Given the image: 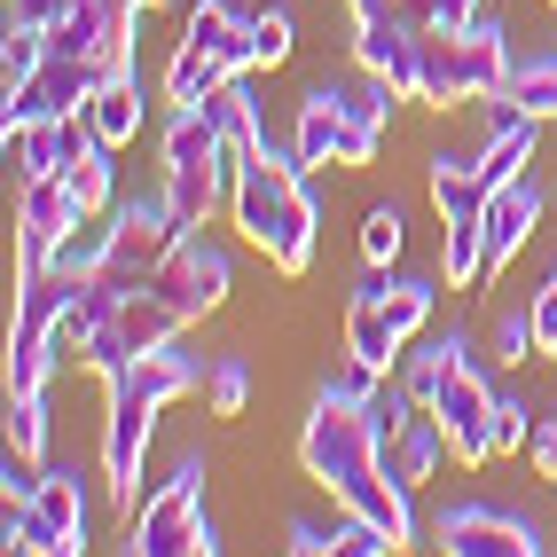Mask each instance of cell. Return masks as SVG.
<instances>
[{"instance_id": "39", "label": "cell", "mask_w": 557, "mask_h": 557, "mask_svg": "<svg viewBox=\"0 0 557 557\" xmlns=\"http://www.w3.org/2000/svg\"><path fill=\"white\" fill-rule=\"evenodd\" d=\"M71 0H9V24H32V32H55Z\"/></svg>"}, {"instance_id": "27", "label": "cell", "mask_w": 557, "mask_h": 557, "mask_svg": "<svg viewBox=\"0 0 557 557\" xmlns=\"http://www.w3.org/2000/svg\"><path fill=\"white\" fill-rule=\"evenodd\" d=\"M102 259H110V212H87L79 228H71V236L48 251V268L71 275V283H87V275H102Z\"/></svg>"}, {"instance_id": "19", "label": "cell", "mask_w": 557, "mask_h": 557, "mask_svg": "<svg viewBox=\"0 0 557 557\" xmlns=\"http://www.w3.org/2000/svg\"><path fill=\"white\" fill-rule=\"evenodd\" d=\"M79 141H95V119H87V110H71V119L16 126V134H9V158H16L24 181H40V173H63L71 158H79Z\"/></svg>"}, {"instance_id": "4", "label": "cell", "mask_w": 557, "mask_h": 557, "mask_svg": "<svg viewBox=\"0 0 557 557\" xmlns=\"http://www.w3.org/2000/svg\"><path fill=\"white\" fill-rule=\"evenodd\" d=\"M236 158L244 150L220 134V119L205 102H173V126H165V197H173V212L189 220V228H205L212 205L228 197Z\"/></svg>"}, {"instance_id": "34", "label": "cell", "mask_w": 557, "mask_h": 557, "mask_svg": "<svg viewBox=\"0 0 557 557\" xmlns=\"http://www.w3.org/2000/svg\"><path fill=\"white\" fill-rule=\"evenodd\" d=\"M40 63H48V32H32V24H9V40H0V79H9V87H24Z\"/></svg>"}, {"instance_id": "40", "label": "cell", "mask_w": 557, "mask_h": 557, "mask_svg": "<svg viewBox=\"0 0 557 557\" xmlns=\"http://www.w3.org/2000/svg\"><path fill=\"white\" fill-rule=\"evenodd\" d=\"M283 549H290V557H322V549H338V527H314V518H299Z\"/></svg>"}, {"instance_id": "9", "label": "cell", "mask_w": 557, "mask_h": 557, "mask_svg": "<svg viewBox=\"0 0 557 557\" xmlns=\"http://www.w3.org/2000/svg\"><path fill=\"white\" fill-rule=\"evenodd\" d=\"M181 236H189V220L173 212L165 189H158V197H126L119 212H110V259H102V283H119V290L150 283Z\"/></svg>"}, {"instance_id": "24", "label": "cell", "mask_w": 557, "mask_h": 557, "mask_svg": "<svg viewBox=\"0 0 557 557\" xmlns=\"http://www.w3.org/2000/svg\"><path fill=\"white\" fill-rule=\"evenodd\" d=\"M87 119H95V134L110 141V150H126V141L141 134V79H134V71L102 79V95L87 102Z\"/></svg>"}, {"instance_id": "23", "label": "cell", "mask_w": 557, "mask_h": 557, "mask_svg": "<svg viewBox=\"0 0 557 557\" xmlns=\"http://www.w3.org/2000/svg\"><path fill=\"white\" fill-rule=\"evenodd\" d=\"M487 197H495V181L479 173V158H432V205L440 220H487Z\"/></svg>"}, {"instance_id": "28", "label": "cell", "mask_w": 557, "mask_h": 557, "mask_svg": "<svg viewBox=\"0 0 557 557\" xmlns=\"http://www.w3.org/2000/svg\"><path fill=\"white\" fill-rule=\"evenodd\" d=\"M377 299H385V314H393V330H400V338H417V330L432 322L440 283H424V275H393V283H377Z\"/></svg>"}, {"instance_id": "42", "label": "cell", "mask_w": 557, "mask_h": 557, "mask_svg": "<svg viewBox=\"0 0 557 557\" xmlns=\"http://www.w3.org/2000/svg\"><path fill=\"white\" fill-rule=\"evenodd\" d=\"M346 9H400V0H346Z\"/></svg>"}, {"instance_id": "1", "label": "cell", "mask_w": 557, "mask_h": 557, "mask_svg": "<svg viewBox=\"0 0 557 557\" xmlns=\"http://www.w3.org/2000/svg\"><path fill=\"white\" fill-rule=\"evenodd\" d=\"M377 369H361L346 354V369L314 393V417L299 432V463L307 479H322L330 503L354 518H377V527L408 549L417 542V518H408V487L385 471V417H377Z\"/></svg>"}, {"instance_id": "33", "label": "cell", "mask_w": 557, "mask_h": 557, "mask_svg": "<svg viewBox=\"0 0 557 557\" xmlns=\"http://www.w3.org/2000/svg\"><path fill=\"white\" fill-rule=\"evenodd\" d=\"M495 0H400V16L417 32H463L471 16H487Z\"/></svg>"}, {"instance_id": "11", "label": "cell", "mask_w": 557, "mask_h": 557, "mask_svg": "<svg viewBox=\"0 0 557 557\" xmlns=\"http://www.w3.org/2000/svg\"><path fill=\"white\" fill-rule=\"evenodd\" d=\"M150 290H158V299H165L181 322H205V314L236 290V268H228V251H220L205 228H189V236L165 251V268L150 275Z\"/></svg>"}, {"instance_id": "10", "label": "cell", "mask_w": 557, "mask_h": 557, "mask_svg": "<svg viewBox=\"0 0 557 557\" xmlns=\"http://www.w3.org/2000/svg\"><path fill=\"white\" fill-rule=\"evenodd\" d=\"M102 79H119V71H102V63H87V55H63V48H48V63L32 71L24 87H9V102H0V126H40V119H71V110H87L95 95H102Z\"/></svg>"}, {"instance_id": "37", "label": "cell", "mask_w": 557, "mask_h": 557, "mask_svg": "<svg viewBox=\"0 0 557 557\" xmlns=\"http://www.w3.org/2000/svg\"><path fill=\"white\" fill-rule=\"evenodd\" d=\"M495 354L518 369V361H527V354H542V338H534V314H503L495 322Z\"/></svg>"}, {"instance_id": "35", "label": "cell", "mask_w": 557, "mask_h": 557, "mask_svg": "<svg viewBox=\"0 0 557 557\" xmlns=\"http://www.w3.org/2000/svg\"><path fill=\"white\" fill-rule=\"evenodd\" d=\"M251 63L259 71H283L290 63V9H259L251 16Z\"/></svg>"}, {"instance_id": "22", "label": "cell", "mask_w": 557, "mask_h": 557, "mask_svg": "<svg viewBox=\"0 0 557 557\" xmlns=\"http://www.w3.org/2000/svg\"><path fill=\"white\" fill-rule=\"evenodd\" d=\"M534 141H542V119H534V110L495 102V134H487V150H479V173L503 189V181H518V173L534 165Z\"/></svg>"}, {"instance_id": "26", "label": "cell", "mask_w": 557, "mask_h": 557, "mask_svg": "<svg viewBox=\"0 0 557 557\" xmlns=\"http://www.w3.org/2000/svg\"><path fill=\"white\" fill-rule=\"evenodd\" d=\"M495 102H518V110H534V119H557V48L518 55V63H510V87H503Z\"/></svg>"}, {"instance_id": "18", "label": "cell", "mask_w": 557, "mask_h": 557, "mask_svg": "<svg viewBox=\"0 0 557 557\" xmlns=\"http://www.w3.org/2000/svg\"><path fill=\"white\" fill-rule=\"evenodd\" d=\"M440 456H448V424H440V417H432V408L417 400V408H408V417H400V424L385 432V471L400 479V487H408V495H417V487H424V479L440 471Z\"/></svg>"}, {"instance_id": "7", "label": "cell", "mask_w": 557, "mask_h": 557, "mask_svg": "<svg viewBox=\"0 0 557 557\" xmlns=\"http://www.w3.org/2000/svg\"><path fill=\"white\" fill-rule=\"evenodd\" d=\"M126 549L134 557H212L220 549V527H212V510H205V471L197 463H181L165 487L134 510Z\"/></svg>"}, {"instance_id": "41", "label": "cell", "mask_w": 557, "mask_h": 557, "mask_svg": "<svg viewBox=\"0 0 557 557\" xmlns=\"http://www.w3.org/2000/svg\"><path fill=\"white\" fill-rule=\"evenodd\" d=\"M527 456H534V471H542V479H557V417H534Z\"/></svg>"}, {"instance_id": "20", "label": "cell", "mask_w": 557, "mask_h": 557, "mask_svg": "<svg viewBox=\"0 0 557 557\" xmlns=\"http://www.w3.org/2000/svg\"><path fill=\"white\" fill-rule=\"evenodd\" d=\"M534 220H542V189H534L527 173H518V181H503V189L487 197V275H503L510 259L527 251Z\"/></svg>"}, {"instance_id": "31", "label": "cell", "mask_w": 557, "mask_h": 557, "mask_svg": "<svg viewBox=\"0 0 557 557\" xmlns=\"http://www.w3.org/2000/svg\"><path fill=\"white\" fill-rule=\"evenodd\" d=\"M205 400H212V417H244V400H251V369L244 354H220L205 369Z\"/></svg>"}, {"instance_id": "14", "label": "cell", "mask_w": 557, "mask_h": 557, "mask_svg": "<svg viewBox=\"0 0 557 557\" xmlns=\"http://www.w3.org/2000/svg\"><path fill=\"white\" fill-rule=\"evenodd\" d=\"M432 417L448 424V448H456V463H487L495 456V385L479 377L471 361H456L448 377L432 385Z\"/></svg>"}, {"instance_id": "36", "label": "cell", "mask_w": 557, "mask_h": 557, "mask_svg": "<svg viewBox=\"0 0 557 557\" xmlns=\"http://www.w3.org/2000/svg\"><path fill=\"white\" fill-rule=\"evenodd\" d=\"M527 440H534V408L518 393H495V456L503 448H527Z\"/></svg>"}, {"instance_id": "32", "label": "cell", "mask_w": 557, "mask_h": 557, "mask_svg": "<svg viewBox=\"0 0 557 557\" xmlns=\"http://www.w3.org/2000/svg\"><path fill=\"white\" fill-rule=\"evenodd\" d=\"M400 244H408V220H400V205H377V212L361 220V259H369V268H393V259H400Z\"/></svg>"}, {"instance_id": "3", "label": "cell", "mask_w": 557, "mask_h": 557, "mask_svg": "<svg viewBox=\"0 0 557 557\" xmlns=\"http://www.w3.org/2000/svg\"><path fill=\"white\" fill-rule=\"evenodd\" d=\"M228 212H236L244 244H259L283 275H307V268H314V228H322V212H314V189H307V165L283 158L275 141L236 158Z\"/></svg>"}, {"instance_id": "6", "label": "cell", "mask_w": 557, "mask_h": 557, "mask_svg": "<svg viewBox=\"0 0 557 557\" xmlns=\"http://www.w3.org/2000/svg\"><path fill=\"white\" fill-rule=\"evenodd\" d=\"M244 71H259L251 63V16L228 9V0H197L189 32H181V48L165 63V95L173 102H205V95H220L228 79H244Z\"/></svg>"}, {"instance_id": "8", "label": "cell", "mask_w": 557, "mask_h": 557, "mask_svg": "<svg viewBox=\"0 0 557 557\" xmlns=\"http://www.w3.org/2000/svg\"><path fill=\"white\" fill-rule=\"evenodd\" d=\"M0 549H24V557H71V549H87V495H79V479H71V471H40L32 503H9Z\"/></svg>"}, {"instance_id": "2", "label": "cell", "mask_w": 557, "mask_h": 557, "mask_svg": "<svg viewBox=\"0 0 557 557\" xmlns=\"http://www.w3.org/2000/svg\"><path fill=\"white\" fill-rule=\"evenodd\" d=\"M181 393H205V369H197L189 354H173V346L141 354V361H126V369H110L102 479H110V503H119L126 518L141 510V503H134V487H141V448H150V432H158V417H165V400H181Z\"/></svg>"}, {"instance_id": "16", "label": "cell", "mask_w": 557, "mask_h": 557, "mask_svg": "<svg viewBox=\"0 0 557 557\" xmlns=\"http://www.w3.org/2000/svg\"><path fill=\"white\" fill-rule=\"evenodd\" d=\"M87 220V205L71 197V181L63 173H40V181H24V197H16V259H48L71 228Z\"/></svg>"}, {"instance_id": "13", "label": "cell", "mask_w": 557, "mask_h": 557, "mask_svg": "<svg viewBox=\"0 0 557 557\" xmlns=\"http://www.w3.org/2000/svg\"><path fill=\"white\" fill-rule=\"evenodd\" d=\"M134 32H141V0H71L63 24L48 32V48L87 55L102 71H134Z\"/></svg>"}, {"instance_id": "29", "label": "cell", "mask_w": 557, "mask_h": 557, "mask_svg": "<svg viewBox=\"0 0 557 557\" xmlns=\"http://www.w3.org/2000/svg\"><path fill=\"white\" fill-rule=\"evenodd\" d=\"M63 181H71V197H79L87 212H110V141L102 134L79 141V158L63 165Z\"/></svg>"}, {"instance_id": "17", "label": "cell", "mask_w": 557, "mask_h": 557, "mask_svg": "<svg viewBox=\"0 0 557 557\" xmlns=\"http://www.w3.org/2000/svg\"><path fill=\"white\" fill-rule=\"evenodd\" d=\"M377 283H385V268H369V283L346 299V354H354L361 369H377V377H393L400 354H408V338L393 330V314H385V299H377Z\"/></svg>"}, {"instance_id": "38", "label": "cell", "mask_w": 557, "mask_h": 557, "mask_svg": "<svg viewBox=\"0 0 557 557\" xmlns=\"http://www.w3.org/2000/svg\"><path fill=\"white\" fill-rule=\"evenodd\" d=\"M527 314H534V338H542V354H557V275L527 299Z\"/></svg>"}, {"instance_id": "25", "label": "cell", "mask_w": 557, "mask_h": 557, "mask_svg": "<svg viewBox=\"0 0 557 557\" xmlns=\"http://www.w3.org/2000/svg\"><path fill=\"white\" fill-rule=\"evenodd\" d=\"M456 361H471V330H440V338H424L417 354H400V385L417 400H432V385L448 377Z\"/></svg>"}, {"instance_id": "21", "label": "cell", "mask_w": 557, "mask_h": 557, "mask_svg": "<svg viewBox=\"0 0 557 557\" xmlns=\"http://www.w3.org/2000/svg\"><path fill=\"white\" fill-rule=\"evenodd\" d=\"M338 141H346V87H307L299 110H290V158L338 165Z\"/></svg>"}, {"instance_id": "15", "label": "cell", "mask_w": 557, "mask_h": 557, "mask_svg": "<svg viewBox=\"0 0 557 557\" xmlns=\"http://www.w3.org/2000/svg\"><path fill=\"white\" fill-rule=\"evenodd\" d=\"M440 549L448 557H534L542 549V527L534 518H518V510H495V503H456V510H440Z\"/></svg>"}, {"instance_id": "30", "label": "cell", "mask_w": 557, "mask_h": 557, "mask_svg": "<svg viewBox=\"0 0 557 557\" xmlns=\"http://www.w3.org/2000/svg\"><path fill=\"white\" fill-rule=\"evenodd\" d=\"M9 448L40 463V448H48V393H9Z\"/></svg>"}, {"instance_id": "5", "label": "cell", "mask_w": 557, "mask_h": 557, "mask_svg": "<svg viewBox=\"0 0 557 557\" xmlns=\"http://www.w3.org/2000/svg\"><path fill=\"white\" fill-rule=\"evenodd\" d=\"M510 40L495 16H471L463 32H424V95L432 110H456V102H495L510 87Z\"/></svg>"}, {"instance_id": "12", "label": "cell", "mask_w": 557, "mask_h": 557, "mask_svg": "<svg viewBox=\"0 0 557 557\" xmlns=\"http://www.w3.org/2000/svg\"><path fill=\"white\" fill-rule=\"evenodd\" d=\"M354 63L369 79H385L400 102L424 95V32L400 9H354Z\"/></svg>"}]
</instances>
